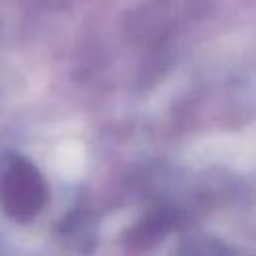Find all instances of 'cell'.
Masks as SVG:
<instances>
[{
	"instance_id": "obj_1",
	"label": "cell",
	"mask_w": 256,
	"mask_h": 256,
	"mask_svg": "<svg viewBox=\"0 0 256 256\" xmlns=\"http://www.w3.org/2000/svg\"><path fill=\"white\" fill-rule=\"evenodd\" d=\"M46 180L30 160L10 154L0 162V206L6 216L28 222L46 206Z\"/></svg>"
}]
</instances>
